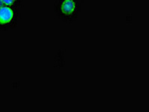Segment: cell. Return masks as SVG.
I'll return each instance as SVG.
<instances>
[{"label":"cell","mask_w":149,"mask_h":112,"mask_svg":"<svg viewBox=\"0 0 149 112\" xmlns=\"http://www.w3.org/2000/svg\"><path fill=\"white\" fill-rule=\"evenodd\" d=\"M83 0H56L54 13L65 23H72L77 20L83 9Z\"/></svg>","instance_id":"obj_1"},{"label":"cell","mask_w":149,"mask_h":112,"mask_svg":"<svg viewBox=\"0 0 149 112\" xmlns=\"http://www.w3.org/2000/svg\"><path fill=\"white\" fill-rule=\"evenodd\" d=\"M21 19L20 9L3 6L0 8V32L16 28Z\"/></svg>","instance_id":"obj_2"},{"label":"cell","mask_w":149,"mask_h":112,"mask_svg":"<svg viewBox=\"0 0 149 112\" xmlns=\"http://www.w3.org/2000/svg\"><path fill=\"white\" fill-rule=\"evenodd\" d=\"M3 6L19 8L23 6V0H1Z\"/></svg>","instance_id":"obj_3"},{"label":"cell","mask_w":149,"mask_h":112,"mask_svg":"<svg viewBox=\"0 0 149 112\" xmlns=\"http://www.w3.org/2000/svg\"><path fill=\"white\" fill-rule=\"evenodd\" d=\"M2 6H3V4H2V1H1V0H0V8L2 7Z\"/></svg>","instance_id":"obj_4"}]
</instances>
